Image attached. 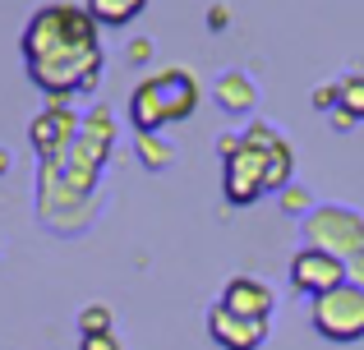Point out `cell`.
I'll use <instances>...</instances> for the list:
<instances>
[{"mask_svg": "<svg viewBox=\"0 0 364 350\" xmlns=\"http://www.w3.org/2000/svg\"><path fill=\"white\" fill-rule=\"evenodd\" d=\"M148 55H152V42H129V60H148Z\"/></svg>", "mask_w": 364, "mask_h": 350, "instance_id": "21", "label": "cell"}, {"mask_svg": "<svg viewBox=\"0 0 364 350\" xmlns=\"http://www.w3.org/2000/svg\"><path fill=\"white\" fill-rule=\"evenodd\" d=\"M213 97H217V106H222L226 116H249L254 102H258V83L249 79L245 70H226L222 79H217Z\"/></svg>", "mask_w": 364, "mask_h": 350, "instance_id": "10", "label": "cell"}, {"mask_svg": "<svg viewBox=\"0 0 364 350\" xmlns=\"http://www.w3.org/2000/svg\"><path fill=\"white\" fill-rule=\"evenodd\" d=\"M337 106L346 116L364 120V74H341L337 79Z\"/></svg>", "mask_w": 364, "mask_h": 350, "instance_id": "13", "label": "cell"}, {"mask_svg": "<svg viewBox=\"0 0 364 350\" xmlns=\"http://www.w3.org/2000/svg\"><path fill=\"white\" fill-rule=\"evenodd\" d=\"M9 171V153H5V148H0V175H5Z\"/></svg>", "mask_w": 364, "mask_h": 350, "instance_id": "22", "label": "cell"}, {"mask_svg": "<svg viewBox=\"0 0 364 350\" xmlns=\"http://www.w3.org/2000/svg\"><path fill=\"white\" fill-rule=\"evenodd\" d=\"M79 129H83V120L74 116L65 102H51V106L42 111V116H33V125H28V138H33V148H37V157H55V153H65V148L79 138Z\"/></svg>", "mask_w": 364, "mask_h": 350, "instance_id": "7", "label": "cell"}, {"mask_svg": "<svg viewBox=\"0 0 364 350\" xmlns=\"http://www.w3.org/2000/svg\"><path fill=\"white\" fill-rule=\"evenodd\" d=\"M300 231H304V240H309L314 249L332 253V258H341V263H350L355 253H364V217L355 207H346V203L314 207V212L300 222Z\"/></svg>", "mask_w": 364, "mask_h": 350, "instance_id": "4", "label": "cell"}, {"mask_svg": "<svg viewBox=\"0 0 364 350\" xmlns=\"http://www.w3.org/2000/svg\"><path fill=\"white\" fill-rule=\"evenodd\" d=\"M198 111V79L189 70H157L129 97V120L139 134H161Z\"/></svg>", "mask_w": 364, "mask_h": 350, "instance_id": "3", "label": "cell"}, {"mask_svg": "<svg viewBox=\"0 0 364 350\" xmlns=\"http://www.w3.org/2000/svg\"><path fill=\"white\" fill-rule=\"evenodd\" d=\"M134 148H139V162L148 166V171H166V166L176 162V148H171L161 134H139Z\"/></svg>", "mask_w": 364, "mask_h": 350, "instance_id": "12", "label": "cell"}, {"mask_svg": "<svg viewBox=\"0 0 364 350\" xmlns=\"http://www.w3.org/2000/svg\"><path fill=\"white\" fill-rule=\"evenodd\" d=\"M222 305L240 318H258V323H272V309H277V295L263 277H231L222 290Z\"/></svg>", "mask_w": 364, "mask_h": 350, "instance_id": "9", "label": "cell"}, {"mask_svg": "<svg viewBox=\"0 0 364 350\" xmlns=\"http://www.w3.org/2000/svg\"><path fill=\"white\" fill-rule=\"evenodd\" d=\"M79 350H120L116 332H92V337H79Z\"/></svg>", "mask_w": 364, "mask_h": 350, "instance_id": "16", "label": "cell"}, {"mask_svg": "<svg viewBox=\"0 0 364 350\" xmlns=\"http://www.w3.org/2000/svg\"><path fill=\"white\" fill-rule=\"evenodd\" d=\"M328 116H332V129H341V134H346V129L355 125V116H346L341 106H337V111H328Z\"/></svg>", "mask_w": 364, "mask_h": 350, "instance_id": "20", "label": "cell"}, {"mask_svg": "<svg viewBox=\"0 0 364 350\" xmlns=\"http://www.w3.org/2000/svg\"><path fill=\"white\" fill-rule=\"evenodd\" d=\"M23 65H28V79L51 102H70L92 92L102 79L97 18L74 0L42 5L23 28Z\"/></svg>", "mask_w": 364, "mask_h": 350, "instance_id": "1", "label": "cell"}, {"mask_svg": "<svg viewBox=\"0 0 364 350\" xmlns=\"http://www.w3.org/2000/svg\"><path fill=\"white\" fill-rule=\"evenodd\" d=\"M309 323L323 341H337V346L364 341V286L341 281L337 290L309 300Z\"/></svg>", "mask_w": 364, "mask_h": 350, "instance_id": "5", "label": "cell"}, {"mask_svg": "<svg viewBox=\"0 0 364 350\" xmlns=\"http://www.w3.org/2000/svg\"><path fill=\"white\" fill-rule=\"evenodd\" d=\"M226 23H231V9H226V5H213V9H208V28H213V33H222Z\"/></svg>", "mask_w": 364, "mask_h": 350, "instance_id": "18", "label": "cell"}, {"mask_svg": "<svg viewBox=\"0 0 364 350\" xmlns=\"http://www.w3.org/2000/svg\"><path fill=\"white\" fill-rule=\"evenodd\" d=\"M309 203H314L309 189H300V185H286V189H282V212H286V217H309V212H314Z\"/></svg>", "mask_w": 364, "mask_h": 350, "instance_id": "15", "label": "cell"}, {"mask_svg": "<svg viewBox=\"0 0 364 350\" xmlns=\"http://www.w3.org/2000/svg\"><path fill=\"white\" fill-rule=\"evenodd\" d=\"M341 281H346V263L332 258V253L314 249V244H304V249L291 253V290L295 295H328V290H337Z\"/></svg>", "mask_w": 364, "mask_h": 350, "instance_id": "6", "label": "cell"}, {"mask_svg": "<svg viewBox=\"0 0 364 350\" xmlns=\"http://www.w3.org/2000/svg\"><path fill=\"white\" fill-rule=\"evenodd\" d=\"M208 337H213L222 350H258V346L267 341V323L231 314V309L217 300V305L208 309Z\"/></svg>", "mask_w": 364, "mask_h": 350, "instance_id": "8", "label": "cell"}, {"mask_svg": "<svg viewBox=\"0 0 364 350\" xmlns=\"http://www.w3.org/2000/svg\"><path fill=\"white\" fill-rule=\"evenodd\" d=\"M314 106L318 111H337V83H318V88H314Z\"/></svg>", "mask_w": 364, "mask_h": 350, "instance_id": "17", "label": "cell"}, {"mask_svg": "<svg viewBox=\"0 0 364 350\" xmlns=\"http://www.w3.org/2000/svg\"><path fill=\"white\" fill-rule=\"evenodd\" d=\"M83 9L97 18V28H129L148 9V0H83Z\"/></svg>", "mask_w": 364, "mask_h": 350, "instance_id": "11", "label": "cell"}, {"mask_svg": "<svg viewBox=\"0 0 364 350\" xmlns=\"http://www.w3.org/2000/svg\"><path fill=\"white\" fill-rule=\"evenodd\" d=\"M346 281L350 286H364V253H355V258L346 263Z\"/></svg>", "mask_w": 364, "mask_h": 350, "instance_id": "19", "label": "cell"}, {"mask_svg": "<svg viewBox=\"0 0 364 350\" xmlns=\"http://www.w3.org/2000/svg\"><path fill=\"white\" fill-rule=\"evenodd\" d=\"M217 157H222V189L231 207H249L263 194H282L295 175V153L272 125L254 120L245 134L217 138Z\"/></svg>", "mask_w": 364, "mask_h": 350, "instance_id": "2", "label": "cell"}, {"mask_svg": "<svg viewBox=\"0 0 364 350\" xmlns=\"http://www.w3.org/2000/svg\"><path fill=\"white\" fill-rule=\"evenodd\" d=\"M111 305H88L79 314V337H92V332H111Z\"/></svg>", "mask_w": 364, "mask_h": 350, "instance_id": "14", "label": "cell"}]
</instances>
